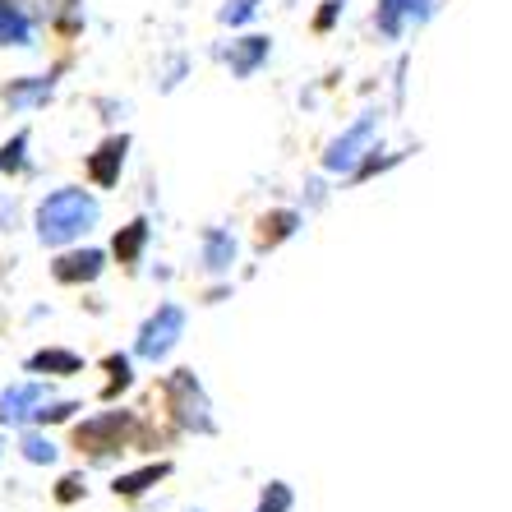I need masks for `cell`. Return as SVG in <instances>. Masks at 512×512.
Segmentation results:
<instances>
[{
    "label": "cell",
    "instance_id": "cell-1",
    "mask_svg": "<svg viewBox=\"0 0 512 512\" xmlns=\"http://www.w3.org/2000/svg\"><path fill=\"white\" fill-rule=\"evenodd\" d=\"M97 217H102V208H97L93 194L79 190V185H60L37 203V240L51 250H65L97 227Z\"/></svg>",
    "mask_w": 512,
    "mask_h": 512
},
{
    "label": "cell",
    "instance_id": "cell-2",
    "mask_svg": "<svg viewBox=\"0 0 512 512\" xmlns=\"http://www.w3.org/2000/svg\"><path fill=\"white\" fill-rule=\"evenodd\" d=\"M180 333H185V310H180V305H162V310H157L153 319L139 328L134 351H139L143 360H162L171 346L180 342Z\"/></svg>",
    "mask_w": 512,
    "mask_h": 512
},
{
    "label": "cell",
    "instance_id": "cell-3",
    "mask_svg": "<svg viewBox=\"0 0 512 512\" xmlns=\"http://www.w3.org/2000/svg\"><path fill=\"white\" fill-rule=\"evenodd\" d=\"M42 402H51V388L42 379L10 383V388L0 393V425H14V429L33 425V416L42 411Z\"/></svg>",
    "mask_w": 512,
    "mask_h": 512
},
{
    "label": "cell",
    "instance_id": "cell-4",
    "mask_svg": "<svg viewBox=\"0 0 512 512\" xmlns=\"http://www.w3.org/2000/svg\"><path fill=\"white\" fill-rule=\"evenodd\" d=\"M374 125H379V116H360L351 130L342 134V139L328 148V157H323V167L328 171H351L365 157V148H370V139H374Z\"/></svg>",
    "mask_w": 512,
    "mask_h": 512
},
{
    "label": "cell",
    "instance_id": "cell-5",
    "mask_svg": "<svg viewBox=\"0 0 512 512\" xmlns=\"http://www.w3.org/2000/svg\"><path fill=\"white\" fill-rule=\"evenodd\" d=\"M171 406H176L180 425L203 429V434L213 429V420H208V402H203V393H199V383H194V374L180 370L176 379H171Z\"/></svg>",
    "mask_w": 512,
    "mask_h": 512
},
{
    "label": "cell",
    "instance_id": "cell-6",
    "mask_svg": "<svg viewBox=\"0 0 512 512\" xmlns=\"http://www.w3.org/2000/svg\"><path fill=\"white\" fill-rule=\"evenodd\" d=\"M74 443H79V448H93V453H116L120 443H125V416L107 411V416L88 420V425L74 429Z\"/></svg>",
    "mask_w": 512,
    "mask_h": 512
},
{
    "label": "cell",
    "instance_id": "cell-7",
    "mask_svg": "<svg viewBox=\"0 0 512 512\" xmlns=\"http://www.w3.org/2000/svg\"><path fill=\"white\" fill-rule=\"evenodd\" d=\"M125 148H130V139H125V134H111V139L102 143L93 157H88V180H93V185H102V190H107V185H116L120 167H125Z\"/></svg>",
    "mask_w": 512,
    "mask_h": 512
},
{
    "label": "cell",
    "instance_id": "cell-8",
    "mask_svg": "<svg viewBox=\"0 0 512 512\" xmlns=\"http://www.w3.org/2000/svg\"><path fill=\"white\" fill-rule=\"evenodd\" d=\"M411 19H429V0H379V14H374V24H379L383 37H402V28Z\"/></svg>",
    "mask_w": 512,
    "mask_h": 512
},
{
    "label": "cell",
    "instance_id": "cell-9",
    "mask_svg": "<svg viewBox=\"0 0 512 512\" xmlns=\"http://www.w3.org/2000/svg\"><path fill=\"white\" fill-rule=\"evenodd\" d=\"M51 93H56V79H51V74H28V79L5 84V93L0 97H5L14 111H33V107H42Z\"/></svg>",
    "mask_w": 512,
    "mask_h": 512
},
{
    "label": "cell",
    "instance_id": "cell-10",
    "mask_svg": "<svg viewBox=\"0 0 512 512\" xmlns=\"http://www.w3.org/2000/svg\"><path fill=\"white\" fill-rule=\"evenodd\" d=\"M51 273H56V282H65V286L93 282V277L102 273V250H70V254H60V259L51 263Z\"/></svg>",
    "mask_w": 512,
    "mask_h": 512
},
{
    "label": "cell",
    "instance_id": "cell-11",
    "mask_svg": "<svg viewBox=\"0 0 512 512\" xmlns=\"http://www.w3.org/2000/svg\"><path fill=\"white\" fill-rule=\"evenodd\" d=\"M0 47H33V14L19 0H0Z\"/></svg>",
    "mask_w": 512,
    "mask_h": 512
},
{
    "label": "cell",
    "instance_id": "cell-12",
    "mask_svg": "<svg viewBox=\"0 0 512 512\" xmlns=\"http://www.w3.org/2000/svg\"><path fill=\"white\" fill-rule=\"evenodd\" d=\"M28 370H33V374H79V370H84V360L74 356V351H60V346H47V351H37V356H28Z\"/></svg>",
    "mask_w": 512,
    "mask_h": 512
},
{
    "label": "cell",
    "instance_id": "cell-13",
    "mask_svg": "<svg viewBox=\"0 0 512 512\" xmlns=\"http://www.w3.org/2000/svg\"><path fill=\"white\" fill-rule=\"evenodd\" d=\"M19 453H24V462H33V466H51L60 457V448L42 434V429H28L24 425V439H19Z\"/></svg>",
    "mask_w": 512,
    "mask_h": 512
},
{
    "label": "cell",
    "instance_id": "cell-14",
    "mask_svg": "<svg viewBox=\"0 0 512 512\" xmlns=\"http://www.w3.org/2000/svg\"><path fill=\"white\" fill-rule=\"evenodd\" d=\"M231 259H236V240H231L227 231H208V240H203V263H208L213 273H227Z\"/></svg>",
    "mask_w": 512,
    "mask_h": 512
},
{
    "label": "cell",
    "instance_id": "cell-15",
    "mask_svg": "<svg viewBox=\"0 0 512 512\" xmlns=\"http://www.w3.org/2000/svg\"><path fill=\"white\" fill-rule=\"evenodd\" d=\"M268 56V37H245V42H236L231 47V70L236 74H254V65Z\"/></svg>",
    "mask_w": 512,
    "mask_h": 512
},
{
    "label": "cell",
    "instance_id": "cell-16",
    "mask_svg": "<svg viewBox=\"0 0 512 512\" xmlns=\"http://www.w3.org/2000/svg\"><path fill=\"white\" fill-rule=\"evenodd\" d=\"M143 245H148V222H130V227L116 236V245H111V250H116L120 263H134Z\"/></svg>",
    "mask_w": 512,
    "mask_h": 512
},
{
    "label": "cell",
    "instance_id": "cell-17",
    "mask_svg": "<svg viewBox=\"0 0 512 512\" xmlns=\"http://www.w3.org/2000/svg\"><path fill=\"white\" fill-rule=\"evenodd\" d=\"M162 476H167V462L143 466V471H134V476H120L116 480V494H130V499H134V494H143V489L153 485V480H162Z\"/></svg>",
    "mask_w": 512,
    "mask_h": 512
},
{
    "label": "cell",
    "instance_id": "cell-18",
    "mask_svg": "<svg viewBox=\"0 0 512 512\" xmlns=\"http://www.w3.org/2000/svg\"><path fill=\"white\" fill-rule=\"evenodd\" d=\"M24 167H28V130H19L5 148H0V171L14 176V171H24Z\"/></svg>",
    "mask_w": 512,
    "mask_h": 512
},
{
    "label": "cell",
    "instance_id": "cell-19",
    "mask_svg": "<svg viewBox=\"0 0 512 512\" xmlns=\"http://www.w3.org/2000/svg\"><path fill=\"white\" fill-rule=\"evenodd\" d=\"M296 222H300L296 213H273L268 222H263V245H277L282 236H291V231H296Z\"/></svg>",
    "mask_w": 512,
    "mask_h": 512
},
{
    "label": "cell",
    "instance_id": "cell-20",
    "mask_svg": "<svg viewBox=\"0 0 512 512\" xmlns=\"http://www.w3.org/2000/svg\"><path fill=\"white\" fill-rule=\"evenodd\" d=\"M79 411V402H42V411L33 416V425H60V420H70Z\"/></svg>",
    "mask_w": 512,
    "mask_h": 512
},
{
    "label": "cell",
    "instance_id": "cell-21",
    "mask_svg": "<svg viewBox=\"0 0 512 512\" xmlns=\"http://www.w3.org/2000/svg\"><path fill=\"white\" fill-rule=\"evenodd\" d=\"M286 508H291V489L277 480V485H268V494H263L259 512H286Z\"/></svg>",
    "mask_w": 512,
    "mask_h": 512
},
{
    "label": "cell",
    "instance_id": "cell-22",
    "mask_svg": "<svg viewBox=\"0 0 512 512\" xmlns=\"http://www.w3.org/2000/svg\"><path fill=\"white\" fill-rule=\"evenodd\" d=\"M254 10H259V0H231L227 10H222V24H245Z\"/></svg>",
    "mask_w": 512,
    "mask_h": 512
},
{
    "label": "cell",
    "instance_id": "cell-23",
    "mask_svg": "<svg viewBox=\"0 0 512 512\" xmlns=\"http://www.w3.org/2000/svg\"><path fill=\"white\" fill-rule=\"evenodd\" d=\"M107 370L116 374L107 393H116V388H125V383H130V360H125V356H111V360H107Z\"/></svg>",
    "mask_w": 512,
    "mask_h": 512
},
{
    "label": "cell",
    "instance_id": "cell-24",
    "mask_svg": "<svg viewBox=\"0 0 512 512\" xmlns=\"http://www.w3.org/2000/svg\"><path fill=\"white\" fill-rule=\"evenodd\" d=\"M79 494H84V480H79V476H65V480H60V489H56L60 503H74Z\"/></svg>",
    "mask_w": 512,
    "mask_h": 512
},
{
    "label": "cell",
    "instance_id": "cell-25",
    "mask_svg": "<svg viewBox=\"0 0 512 512\" xmlns=\"http://www.w3.org/2000/svg\"><path fill=\"white\" fill-rule=\"evenodd\" d=\"M0 231H14V203H0Z\"/></svg>",
    "mask_w": 512,
    "mask_h": 512
}]
</instances>
